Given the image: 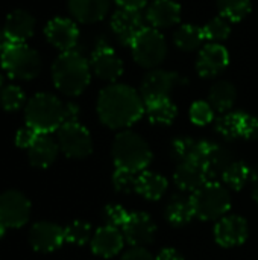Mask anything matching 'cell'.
Here are the masks:
<instances>
[{
    "label": "cell",
    "mask_w": 258,
    "mask_h": 260,
    "mask_svg": "<svg viewBox=\"0 0 258 260\" xmlns=\"http://www.w3.org/2000/svg\"><path fill=\"white\" fill-rule=\"evenodd\" d=\"M59 146L58 142L53 140L49 134H40L33 145L27 149L29 161L33 168H49L58 157Z\"/></svg>",
    "instance_id": "obj_24"
},
{
    "label": "cell",
    "mask_w": 258,
    "mask_h": 260,
    "mask_svg": "<svg viewBox=\"0 0 258 260\" xmlns=\"http://www.w3.org/2000/svg\"><path fill=\"white\" fill-rule=\"evenodd\" d=\"M236 98H237L236 87L228 81H217L216 84H213L208 93L210 105L213 107V110L219 113H228L233 108Z\"/></svg>",
    "instance_id": "obj_27"
},
{
    "label": "cell",
    "mask_w": 258,
    "mask_h": 260,
    "mask_svg": "<svg viewBox=\"0 0 258 260\" xmlns=\"http://www.w3.org/2000/svg\"><path fill=\"white\" fill-rule=\"evenodd\" d=\"M44 35L47 41L58 50L70 52L75 50L78 40H79V29L76 23L70 18L56 17L52 18L44 29Z\"/></svg>",
    "instance_id": "obj_12"
},
{
    "label": "cell",
    "mask_w": 258,
    "mask_h": 260,
    "mask_svg": "<svg viewBox=\"0 0 258 260\" xmlns=\"http://www.w3.org/2000/svg\"><path fill=\"white\" fill-rule=\"evenodd\" d=\"M113 160L116 168L143 172L152 161V151L148 142L134 131H122L113 142Z\"/></svg>",
    "instance_id": "obj_4"
},
{
    "label": "cell",
    "mask_w": 258,
    "mask_h": 260,
    "mask_svg": "<svg viewBox=\"0 0 258 260\" xmlns=\"http://www.w3.org/2000/svg\"><path fill=\"white\" fill-rule=\"evenodd\" d=\"M233 157L230 151L217 143L205 142L202 145V154H201V165L205 168L208 180L214 181L216 178L222 177L225 169L233 163Z\"/></svg>",
    "instance_id": "obj_19"
},
{
    "label": "cell",
    "mask_w": 258,
    "mask_h": 260,
    "mask_svg": "<svg viewBox=\"0 0 258 260\" xmlns=\"http://www.w3.org/2000/svg\"><path fill=\"white\" fill-rule=\"evenodd\" d=\"M249 229L245 218L239 215H225L214 227L216 242L225 248L237 247L248 239Z\"/></svg>",
    "instance_id": "obj_14"
},
{
    "label": "cell",
    "mask_w": 258,
    "mask_h": 260,
    "mask_svg": "<svg viewBox=\"0 0 258 260\" xmlns=\"http://www.w3.org/2000/svg\"><path fill=\"white\" fill-rule=\"evenodd\" d=\"M220 17L230 23L242 21L251 12V0H217Z\"/></svg>",
    "instance_id": "obj_32"
},
{
    "label": "cell",
    "mask_w": 258,
    "mask_h": 260,
    "mask_svg": "<svg viewBox=\"0 0 258 260\" xmlns=\"http://www.w3.org/2000/svg\"><path fill=\"white\" fill-rule=\"evenodd\" d=\"M186 79L179 76L176 72H169V70H160L155 69L149 72L141 82L140 87V94L146 102L157 101V99H166L170 96L172 90L178 84H184Z\"/></svg>",
    "instance_id": "obj_10"
},
{
    "label": "cell",
    "mask_w": 258,
    "mask_h": 260,
    "mask_svg": "<svg viewBox=\"0 0 258 260\" xmlns=\"http://www.w3.org/2000/svg\"><path fill=\"white\" fill-rule=\"evenodd\" d=\"M251 169L243 161H233L224 172L222 180L234 190H240L251 180Z\"/></svg>",
    "instance_id": "obj_33"
},
{
    "label": "cell",
    "mask_w": 258,
    "mask_h": 260,
    "mask_svg": "<svg viewBox=\"0 0 258 260\" xmlns=\"http://www.w3.org/2000/svg\"><path fill=\"white\" fill-rule=\"evenodd\" d=\"M35 32V17L24 11V9H15L12 11L3 24V35L8 43H26L29 38H32Z\"/></svg>",
    "instance_id": "obj_18"
},
{
    "label": "cell",
    "mask_w": 258,
    "mask_h": 260,
    "mask_svg": "<svg viewBox=\"0 0 258 260\" xmlns=\"http://www.w3.org/2000/svg\"><path fill=\"white\" fill-rule=\"evenodd\" d=\"M64 108L65 104H62L55 94L36 93L26 102V125L40 134H50L58 131L64 123Z\"/></svg>",
    "instance_id": "obj_3"
},
{
    "label": "cell",
    "mask_w": 258,
    "mask_h": 260,
    "mask_svg": "<svg viewBox=\"0 0 258 260\" xmlns=\"http://www.w3.org/2000/svg\"><path fill=\"white\" fill-rule=\"evenodd\" d=\"M30 218V203L20 190H6L0 195V222L6 229H20Z\"/></svg>",
    "instance_id": "obj_9"
},
{
    "label": "cell",
    "mask_w": 258,
    "mask_h": 260,
    "mask_svg": "<svg viewBox=\"0 0 258 260\" xmlns=\"http://www.w3.org/2000/svg\"><path fill=\"white\" fill-rule=\"evenodd\" d=\"M29 242L35 251L50 253L58 250L64 239V229L53 222H36L29 232Z\"/></svg>",
    "instance_id": "obj_17"
},
{
    "label": "cell",
    "mask_w": 258,
    "mask_h": 260,
    "mask_svg": "<svg viewBox=\"0 0 258 260\" xmlns=\"http://www.w3.org/2000/svg\"><path fill=\"white\" fill-rule=\"evenodd\" d=\"M251 190H252V197L258 203V169L251 174Z\"/></svg>",
    "instance_id": "obj_46"
},
{
    "label": "cell",
    "mask_w": 258,
    "mask_h": 260,
    "mask_svg": "<svg viewBox=\"0 0 258 260\" xmlns=\"http://www.w3.org/2000/svg\"><path fill=\"white\" fill-rule=\"evenodd\" d=\"M0 105L5 111H17L26 107L24 91L18 85H6L0 90Z\"/></svg>",
    "instance_id": "obj_35"
},
{
    "label": "cell",
    "mask_w": 258,
    "mask_h": 260,
    "mask_svg": "<svg viewBox=\"0 0 258 260\" xmlns=\"http://www.w3.org/2000/svg\"><path fill=\"white\" fill-rule=\"evenodd\" d=\"M120 260H155L152 257V254L144 250L143 247H132L131 250H128Z\"/></svg>",
    "instance_id": "obj_42"
},
{
    "label": "cell",
    "mask_w": 258,
    "mask_h": 260,
    "mask_svg": "<svg viewBox=\"0 0 258 260\" xmlns=\"http://www.w3.org/2000/svg\"><path fill=\"white\" fill-rule=\"evenodd\" d=\"M0 62L8 76L20 81L36 78L43 66L40 53L26 43H8L0 55Z\"/></svg>",
    "instance_id": "obj_5"
},
{
    "label": "cell",
    "mask_w": 258,
    "mask_h": 260,
    "mask_svg": "<svg viewBox=\"0 0 258 260\" xmlns=\"http://www.w3.org/2000/svg\"><path fill=\"white\" fill-rule=\"evenodd\" d=\"M248 140H257L258 139V117L251 116L246 113L245 123H243V137Z\"/></svg>",
    "instance_id": "obj_41"
},
{
    "label": "cell",
    "mask_w": 258,
    "mask_h": 260,
    "mask_svg": "<svg viewBox=\"0 0 258 260\" xmlns=\"http://www.w3.org/2000/svg\"><path fill=\"white\" fill-rule=\"evenodd\" d=\"M105 221H106V225H113V227H123L129 213L119 204H109L105 207Z\"/></svg>",
    "instance_id": "obj_39"
},
{
    "label": "cell",
    "mask_w": 258,
    "mask_h": 260,
    "mask_svg": "<svg viewBox=\"0 0 258 260\" xmlns=\"http://www.w3.org/2000/svg\"><path fill=\"white\" fill-rule=\"evenodd\" d=\"M167 186H169V183H167L166 177H163L161 174L151 172V171H143L138 175L137 192L141 197H144L146 200L157 201L166 193Z\"/></svg>",
    "instance_id": "obj_25"
},
{
    "label": "cell",
    "mask_w": 258,
    "mask_h": 260,
    "mask_svg": "<svg viewBox=\"0 0 258 260\" xmlns=\"http://www.w3.org/2000/svg\"><path fill=\"white\" fill-rule=\"evenodd\" d=\"M213 117H214V110L210 105V102L196 101V102L192 104V107H190V120L195 125H199V126L208 125L213 120Z\"/></svg>",
    "instance_id": "obj_38"
},
{
    "label": "cell",
    "mask_w": 258,
    "mask_h": 260,
    "mask_svg": "<svg viewBox=\"0 0 258 260\" xmlns=\"http://www.w3.org/2000/svg\"><path fill=\"white\" fill-rule=\"evenodd\" d=\"M245 116H246V113H243V111H228V113H224V116H220L216 120V131L222 137H225L228 140H234V139L243 137Z\"/></svg>",
    "instance_id": "obj_30"
},
{
    "label": "cell",
    "mask_w": 258,
    "mask_h": 260,
    "mask_svg": "<svg viewBox=\"0 0 258 260\" xmlns=\"http://www.w3.org/2000/svg\"><path fill=\"white\" fill-rule=\"evenodd\" d=\"M90 67L99 79L108 82H116L123 73V62L120 56L106 43L99 44L93 50Z\"/></svg>",
    "instance_id": "obj_11"
},
{
    "label": "cell",
    "mask_w": 258,
    "mask_h": 260,
    "mask_svg": "<svg viewBox=\"0 0 258 260\" xmlns=\"http://www.w3.org/2000/svg\"><path fill=\"white\" fill-rule=\"evenodd\" d=\"M138 175H140V174H137V172L116 168V172H114V175H113V183H114L116 190H117V192H122V193L137 192Z\"/></svg>",
    "instance_id": "obj_37"
},
{
    "label": "cell",
    "mask_w": 258,
    "mask_h": 260,
    "mask_svg": "<svg viewBox=\"0 0 258 260\" xmlns=\"http://www.w3.org/2000/svg\"><path fill=\"white\" fill-rule=\"evenodd\" d=\"M204 140H195L192 137H178L172 142V157L179 163L199 161L202 154Z\"/></svg>",
    "instance_id": "obj_29"
},
{
    "label": "cell",
    "mask_w": 258,
    "mask_h": 260,
    "mask_svg": "<svg viewBox=\"0 0 258 260\" xmlns=\"http://www.w3.org/2000/svg\"><path fill=\"white\" fill-rule=\"evenodd\" d=\"M204 34H202V27L193 26V24H182L176 29L175 35H173V41L176 44L178 49L184 50V52H193L196 50L202 41H204Z\"/></svg>",
    "instance_id": "obj_31"
},
{
    "label": "cell",
    "mask_w": 258,
    "mask_h": 260,
    "mask_svg": "<svg viewBox=\"0 0 258 260\" xmlns=\"http://www.w3.org/2000/svg\"><path fill=\"white\" fill-rule=\"evenodd\" d=\"M2 84H3V76L0 75V87H2Z\"/></svg>",
    "instance_id": "obj_49"
},
{
    "label": "cell",
    "mask_w": 258,
    "mask_h": 260,
    "mask_svg": "<svg viewBox=\"0 0 258 260\" xmlns=\"http://www.w3.org/2000/svg\"><path fill=\"white\" fill-rule=\"evenodd\" d=\"M5 230H6V227L0 222V239L3 238V235H5Z\"/></svg>",
    "instance_id": "obj_48"
},
{
    "label": "cell",
    "mask_w": 258,
    "mask_h": 260,
    "mask_svg": "<svg viewBox=\"0 0 258 260\" xmlns=\"http://www.w3.org/2000/svg\"><path fill=\"white\" fill-rule=\"evenodd\" d=\"M190 200L193 204L195 216L202 221H219L231 207L228 190L216 181L205 183L202 187L193 192Z\"/></svg>",
    "instance_id": "obj_6"
},
{
    "label": "cell",
    "mask_w": 258,
    "mask_h": 260,
    "mask_svg": "<svg viewBox=\"0 0 258 260\" xmlns=\"http://www.w3.org/2000/svg\"><path fill=\"white\" fill-rule=\"evenodd\" d=\"M166 218L175 227H182L195 218V210L190 198L184 195H175L170 198L166 207Z\"/></svg>",
    "instance_id": "obj_26"
},
{
    "label": "cell",
    "mask_w": 258,
    "mask_h": 260,
    "mask_svg": "<svg viewBox=\"0 0 258 260\" xmlns=\"http://www.w3.org/2000/svg\"><path fill=\"white\" fill-rule=\"evenodd\" d=\"M173 180L176 186L184 192H196L199 187L210 181L205 168L199 161L179 163L176 166Z\"/></svg>",
    "instance_id": "obj_23"
},
{
    "label": "cell",
    "mask_w": 258,
    "mask_h": 260,
    "mask_svg": "<svg viewBox=\"0 0 258 260\" xmlns=\"http://www.w3.org/2000/svg\"><path fill=\"white\" fill-rule=\"evenodd\" d=\"M55 87L65 96H79L91 79L90 62L76 50L62 52L52 64Z\"/></svg>",
    "instance_id": "obj_2"
},
{
    "label": "cell",
    "mask_w": 258,
    "mask_h": 260,
    "mask_svg": "<svg viewBox=\"0 0 258 260\" xmlns=\"http://www.w3.org/2000/svg\"><path fill=\"white\" fill-rule=\"evenodd\" d=\"M114 2L123 9H134V11H140L148 5V0H114Z\"/></svg>",
    "instance_id": "obj_43"
},
{
    "label": "cell",
    "mask_w": 258,
    "mask_h": 260,
    "mask_svg": "<svg viewBox=\"0 0 258 260\" xmlns=\"http://www.w3.org/2000/svg\"><path fill=\"white\" fill-rule=\"evenodd\" d=\"M155 260H184V257L173 248H164L163 251L158 253Z\"/></svg>",
    "instance_id": "obj_45"
},
{
    "label": "cell",
    "mask_w": 258,
    "mask_h": 260,
    "mask_svg": "<svg viewBox=\"0 0 258 260\" xmlns=\"http://www.w3.org/2000/svg\"><path fill=\"white\" fill-rule=\"evenodd\" d=\"M231 32V26L230 21L225 20L224 17H216L213 20H210L204 27H202V34L204 38L208 40L210 43H222L230 37Z\"/></svg>",
    "instance_id": "obj_34"
},
{
    "label": "cell",
    "mask_w": 258,
    "mask_h": 260,
    "mask_svg": "<svg viewBox=\"0 0 258 260\" xmlns=\"http://www.w3.org/2000/svg\"><path fill=\"white\" fill-rule=\"evenodd\" d=\"M134 61L144 69L158 67L167 56V41L155 27H144L131 44Z\"/></svg>",
    "instance_id": "obj_7"
},
{
    "label": "cell",
    "mask_w": 258,
    "mask_h": 260,
    "mask_svg": "<svg viewBox=\"0 0 258 260\" xmlns=\"http://www.w3.org/2000/svg\"><path fill=\"white\" fill-rule=\"evenodd\" d=\"M125 236L113 225H103L96 230L91 238V250L100 257H114L123 248Z\"/></svg>",
    "instance_id": "obj_20"
},
{
    "label": "cell",
    "mask_w": 258,
    "mask_h": 260,
    "mask_svg": "<svg viewBox=\"0 0 258 260\" xmlns=\"http://www.w3.org/2000/svg\"><path fill=\"white\" fill-rule=\"evenodd\" d=\"M38 136H40V133H36L35 129H32L30 126L26 125L24 128L17 131V134H15V145L18 148H21V149H29L33 145V142L36 140Z\"/></svg>",
    "instance_id": "obj_40"
},
{
    "label": "cell",
    "mask_w": 258,
    "mask_h": 260,
    "mask_svg": "<svg viewBox=\"0 0 258 260\" xmlns=\"http://www.w3.org/2000/svg\"><path fill=\"white\" fill-rule=\"evenodd\" d=\"M146 104L141 94L126 84H109L97 98L100 122L111 129H123L134 125L144 114Z\"/></svg>",
    "instance_id": "obj_1"
},
{
    "label": "cell",
    "mask_w": 258,
    "mask_h": 260,
    "mask_svg": "<svg viewBox=\"0 0 258 260\" xmlns=\"http://www.w3.org/2000/svg\"><path fill=\"white\" fill-rule=\"evenodd\" d=\"M59 151L68 158H85L93 151L90 131L79 122H65L56 131Z\"/></svg>",
    "instance_id": "obj_8"
},
{
    "label": "cell",
    "mask_w": 258,
    "mask_h": 260,
    "mask_svg": "<svg viewBox=\"0 0 258 260\" xmlns=\"http://www.w3.org/2000/svg\"><path fill=\"white\" fill-rule=\"evenodd\" d=\"M144 113L148 114V119L151 123L170 125L178 116V107L170 101V98L157 99V101L146 102Z\"/></svg>",
    "instance_id": "obj_28"
},
{
    "label": "cell",
    "mask_w": 258,
    "mask_h": 260,
    "mask_svg": "<svg viewBox=\"0 0 258 260\" xmlns=\"http://www.w3.org/2000/svg\"><path fill=\"white\" fill-rule=\"evenodd\" d=\"M122 229L123 236L131 247H144L151 244L157 233V225L154 219L143 212L129 213Z\"/></svg>",
    "instance_id": "obj_13"
},
{
    "label": "cell",
    "mask_w": 258,
    "mask_h": 260,
    "mask_svg": "<svg viewBox=\"0 0 258 260\" xmlns=\"http://www.w3.org/2000/svg\"><path fill=\"white\" fill-rule=\"evenodd\" d=\"M111 29L122 44L131 46L137 35L144 29L143 15L134 9H117L111 18Z\"/></svg>",
    "instance_id": "obj_15"
},
{
    "label": "cell",
    "mask_w": 258,
    "mask_h": 260,
    "mask_svg": "<svg viewBox=\"0 0 258 260\" xmlns=\"http://www.w3.org/2000/svg\"><path fill=\"white\" fill-rule=\"evenodd\" d=\"M68 9L76 21L93 24L106 17L109 0H68Z\"/></svg>",
    "instance_id": "obj_22"
},
{
    "label": "cell",
    "mask_w": 258,
    "mask_h": 260,
    "mask_svg": "<svg viewBox=\"0 0 258 260\" xmlns=\"http://www.w3.org/2000/svg\"><path fill=\"white\" fill-rule=\"evenodd\" d=\"M6 44H8V41H6V38H5V35H3V34H0V55H2V52H3V49L6 47Z\"/></svg>",
    "instance_id": "obj_47"
},
{
    "label": "cell",
    "mask_w": 258,
    "mask_h": 260,
    "mask_svg": "<svg viewBox=\"0 0 258 260\" xmlns=\"http://www.w3.org/2000/svg\"><path fill=\"white\" fill-rule=\"evenodd\" d=\"M230 66L228 50L219 43H208L199 52L196 70L202 78H216Z\"/></svg>",
    "instance_id": "obj_16"
},
{
    "label": "cell",
    "mask_w": 258,
    "mask_h": 260,
    "mask_svg": "<svg viewBox=\"0 0 258 260\" xmlns=\"http://www.w3.org/2000/svg\"><path fill=\"white\" fill-rule=\"evenodd\" d=\"M146 18L155 29L172 27L181 20V6L175 0H154L148 8Z\"/></svg>",
    "instance_id": "obj_21"
},
{
    "label": "cell",
    "mask_w": 258,
    "mask_h": 260,
    "mask_svg": "<svg viewBox=\"0 0 258 260\" xmlns=\"http://www.w3.org/2000/svg\"><path fill=\"white\" fill-rule=\"evenodd\" d=\"M91 238V225L85 221H73L64 229V239L68 244L85 245Z\"/></svg>",
    "instance_id": "obj_36"
},
{
    "label": "cell",
    "mask_w": 258,
    "mask_h": 260,
    "mask_svg": "<svg viewBox=\"0 0 258 260\" xmlns=\"http://www.w3.org/2000/svg\"><path fill=\"white\" fill-rule=\"evenodd\" d=\"M79 117V108L75 104H65L64 108V123L65 122H78Z\"/></svg>",
    "instance_id": "obj_44"
}]
</instances>
